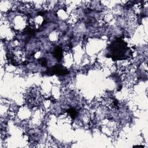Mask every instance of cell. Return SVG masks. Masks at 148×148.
I'll use <instances>...</instances> for the list:
<instances>
[{
  "label": "cell",
  "mask_w": 148,
  "mask_h": 148,
  "mask_svg": "<svg viewBox=\"0 0 148 148\" xmlns=\"http://www.w3.org/2000/svg\"><path fill=\"white\" fill-rule=\"evenodd\" d=\"M53 55L58 61H61L62 58V50L60 47H57L54 51Z\"/></svg>",
  "instance_id": "7a4b0ae2"
},
{
  "label": "cell",
  "mask_w": 148,
  "mask_h": 148,
  "mask_svg": "<svg viewBox=\"0 0 148 148\" xmlns=\"http://www.w3.org/2000/svg\"><path fill=\"white\" fill-rule=\"evenodd\" d=\"M110 47L111 56L115 60L123 59V57L125 54L127 49L126 43L121 39H118L113 42Z\"/></svg>",
  "instance_id": "6da1fadb"
}]
</instances>
